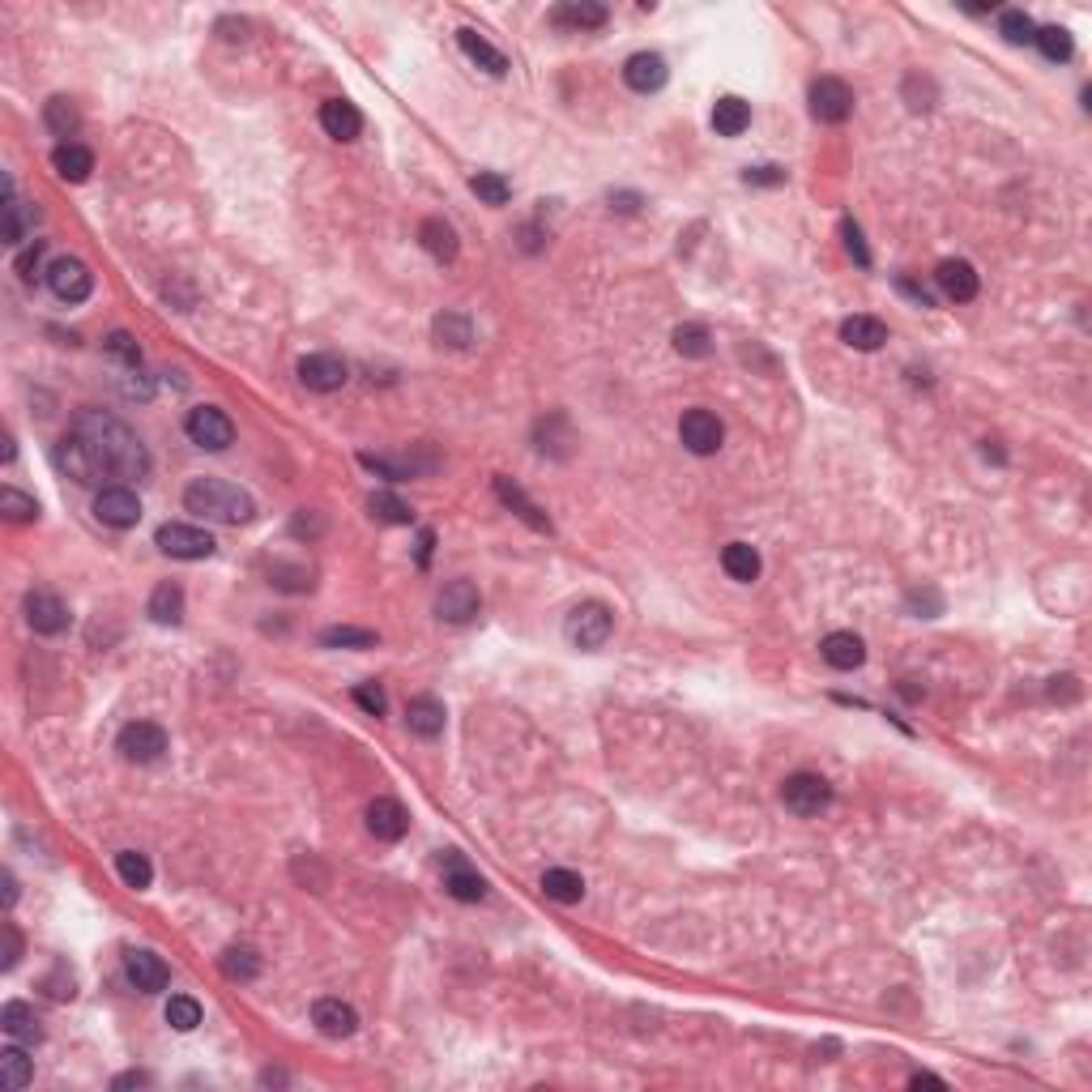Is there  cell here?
Here are the masks:
<instances>
[{
    "label": "cell",
    "mask_w": 1092,
    "mask_h": 1092,
    "mask_svg": "<svg viewBox=\"0 0 1092 1092\" xmlns=\"http://www.w3.org/2000/svg\"><path fill=\"white\" fill-rule=\"evenodd\" d=\"M52 461H56V470H60V474H68L73 482H82V487H94V482H99V474H94V466H90V453L82 448V440H78L73 431L56 440Z\"/></svg>",
    "instance_id": "cell-16"
},
{
    "label": "cell",
    "mask_w": 1092,
    "mask_h": 1092,
    "mask_svg": "<svg viewBox=\"0 0 1092 1092\" xmlns=\"http://www.w3.org/2000/svg\"><path fill=\"white\" fill-rule=\"evenodd\" d=\"M747 125H751V103H743L739 94H725V99L713 103L717 137H739V133H747Z\"/></svg>",
    "instance_id": "cell-30"
},
{
    "label": "cell",
    "mask_w": 1092,
    "mask_h": 1092,
    "mask_svg": "<svg viewBox=\"0 0 1092 1092\" xmlns=\"http://www.w3.org/2000/svg\"><path fill=\"white\" fill-rule=\"evenodd\" d=\"M94 517L111 529H133L141 521V500L129 487H103L94 495Z\"/></svg>",
    "instance_id": "cell-11"
},
{
    "label": "cell",
    "mask_w": 1092,
    "mask_h": 1092,
    "mask_svg": "<svg viewBox=\"0 0 1092 1092\" xmlns=\"http://www.w3.org/2000/svg\"><path fill=\"white\" fill-rule=\"evenodd\" d=\"M410 828V815L406 807L397 803V798H376V803L368 807V833L376 841H401Z\"/></svg>",
    "instance_id": "cell-18"
},
{
    "label": "cell",
    "mask_w": 1092,
    "mask_h": 1092,
    "mask_svg": "<svg viewBox=\"0 0 1092 1092\" xmlns=\"http://www.w3.org/2000/svg\"><path fill=\"white\" fill-rule=\"evenodd\" d=\"M542 892H547V901H560V905H576L580 896H585V880L576 875V870H564V866H555L542 875Z\"/></svg>",
    "instance_id": "cell-35"
},
{
    "label": "cell",
    "mask_w": 1092,
    "mask_h": 1092,
    "mask_svg": "<svg viewBox=\"0 0 1092 1092\" xmlns=\"http://www.w3.org/2000/svg\"><path fill=\"white\" fill-rule=\"evenodd\" d=\"M935 282H939L943 295L956 299V303H968V299L978 295V286H982L978 282V270L968 260H943L939 270H935Z\"/></svg>",
    "instance_id": "cell-20"
},
{
    "label": "cell",
    "mask_w": 1092,
    "mask_h": 1092,
    "mask_svg": "<svg viewBox=\"0 0 1092 1092\" xmlns=\"http://www.w3.org/2000/svg\"><path fill=\"white\" fill-rule=\"evenodd\" d=\"M43 125L60 137V145H68V137L78 133V125H82V115H78V107H73V99L56 94V99L43 103Z\"/></svg>",
    "instance_id": "cell-34"
},
{
    "label": "cell",
    "mask_w": 1092,
    "mask_h": 1092,
    "mask_svg": "<svg viewBox=\"0 0 1092 1092\" xmlns=\"http://www.w3.org/2000/svg\"><path fill=\"white\" fill-rule=\"evenodd\" d=\"M141 1084H150V1076L145 1072H125V1076H115L111 1088H141Z\"/></svg>",
    "instance_id": "cell-59"
},
{
    "label": "cell",
    "mask_w": 1092,
    "mask_h": 1092,
    "mask_svg": "<svg viewBox=\"0 0 1092 1092\" xmlns=\"http://www.w3.org/2000/svg\"><path fill=\"white\" fill-rule=\"evenodd\" d=\"M103 350H107L111 359H120V363H125V372H133V368H141V346L133 342V337H129L125 329H115V333H107V342H103Z\"/></svg>",
    "instance_id": "cell-50"
},
{
    "label": "cell",
    "mask_w": 1092,
    "mask_h": 1092,
    "mask_svg": "<svg viewBox=\"0 0 1092 1092\" xmlns=\"http://www.w3.org/2000/svg\"><path fill=\"white\" fill-rule=\"evenodd\" d=\"M184 508L218 525H244L256 517V504L248 491H239L227 478H192L184 487Z\"/></svg>",
    "instance_id": "cell-2"
},
{
    "label": "cell",
    "mask_w": 1092,
    "mask_h": 1092,
    "mask_svg": "<svg viewBox=\"0 0 1092 1092\" xmlns=\"http://www.w3.org/2000/svg\"><path fill=\"white\" fill-rule=\"evenodd\" d=\"M615 201H619V209H636V205H640V197H636V192H623V197H611V205H615Z\"/></svg>",
    "instance_id": "cell-62"
},
{
    "label": "cell",
    "mask_w": 1092,
    "mask_h": 1092,
    "mask_svg": "<svg viewBox=\"0 0 1092 1092\" xmlns=\"http://www.w3.org/2000/svg\"><path fill=\"white\" fill-rule=\"evenodd\" d=\"M312 1025H317L325 1037H350L359 1029V1011L342 999H317L312 1003Z\"/></svg>",
    "instance_id": "cell-19"
},
{
    "label": "cell",
    "mask_w": 1092,
    "mask_h": 1092,
    "mask_svg": "<svg viewBox=\"0 0 1092 1092\" xmlns=\"http://www.w3.org/2000/svg\"><path fill=\"white\" fill-rule=\"evenodd\" d=\"M909 1084H913V1088H921V1084H935V1088H943V1080H939V1076H927V1072H921V1076H913Z\"/></svg>",
    "instance_id": "cell-63"
},
{
    "label": "cell",
    "mask_w": 1092,
    "mask_h": 1092,
    "mask_svg": "<svg viewBox=\"0 0 1092 1092\" xmlns=\"http://www.w3.org/2000/svg\"><path fill=\"white\" fill-rule=\"evenodd\" d=\"M807 99H811V115L819 125H845V120L854 115V90L841 78H815Z\"/></svg>",
    "instance_id": "cell-8"
},
{
    "label": "cell",
    "mask_w": 1092,
    "mask_h": 1092,
    "mask_svg": "<svg viewBox=\"0 0 1092 1092\" xmlns=\"http://www.w3.org/2000/svg\"><path fill=\"white\" fill-rule=\"evenodd\" d=\"M1033 43L1041 47V56H1046L1050 64H1066L1076 52V43H1072V31H1062V27H1041L1033 35Z\"/></svg>",
    "instance_id": "cell-42"
},
{
    "label": "cell",
    "mask_w": 1092,
    "mask_h": 1092,
    "mask_svg": "<svg viewBox=\"0 0 1092 1092\" xmlns=\"http://www.w3.org/2000/svg\"><path fill=\"white\" fill-rule=\"evenodd\" d=\"M0 1029L9 1033V1041H21V1046H39V1041H43L39 1015L27 1003H5V1007H0Z\"/></svg>",
    "instance_id": "cell-27"
},
{
    "label": "cell",
    "mask_w": 1092,
    "mask_h": 1092,
    "mask_svg": "<svg viewBox=\"0 0 1092 1092\" xmlns=\"http://www.w3.org/2000/svg\"><path fill=\"white\" fill-rule=\"evenodd\" d=\"M781 803H786V811L811 819V815H819L823 807L833 803V786L823 781L819 772H794V776H786V786H781Z\"/></svg>",
    "instance_id": "cell-5"
},
{
    "label": "cell",
    "mask_w": 1092,
    "mask_h": 1092,
    "mask_svg": "<svg viewBox=\"0 0 1092 1092\" xmlns=\"http://www.w3.org/2000/svg\"><path fill=\"white\" fill-rule=\"evenodd\" d=\"M721 568L730 580H739V585H751V580L760 576V551L747 547V542H730L721 551Z\"/></svg>",
    "instance_id": "cell-31"
},
{
    "label": "cell",
    "mask_w": 1092,
    "mask_h": 1092,
    "mask_svg": "<svg viewBox=\"0 0 1092 1092\" xmlns=\"http://www.w3.org/2000/svg\"><path fill=\"white\" fill-rule=\"evenodd\" d=\"M435 337H440V346H448V350H466L470 342H474V325L461 317V312H444V317H435Z\"/></svg>",
    "instance_id": "cell-38"
},
{
    "label": "cell",
    "mask_w": 1092,
    "mask_h": 1092,
    "mask_svg": "<svg viewBox=\"0 0 1092 1092\" xmlns=\"http://www.w3.org/2000/svg\"><path fill=\"white\" fill-rule=\"evenodd\" d=\"M444 705L435 696H415L406 705V725H410V734H419V739H440L444 734Z\"/></svg>",
    "instance_id": "cell-23"
},
{
    "label": "cell",
    "mask_w": 1092,
    "mask_h": 1092,
    "mask_svg": "<svg viewBox=\"0 0 1092 1092\" xmlns=\"http://www.w3.org/2000/svg\"><path fill=\"white\" fill-rule=\"evenodd\" d=\"M896 286H901V290H905V295H909L913 303H921V307H935V299H931V290H927V286H917L913 278H896Z\"/></svg>",
    "instance_id": "cell-57"
},
{
    "label": "cell",
    "mask_w": 1092,
    "mask_h": 1092,
    "mask_svg": "<svg viewBox=\"0 0 1092 1092\" xmlns=\"http://www.w3.org/2000/svg\"><path fill=\"white\" fill-rule=\"evenodd\" d=\"M666 78H670V68H666V60H662L658 52H636L632 60L623 64V82L632 86L636 94H653V90H662V86H666Z\"/></svg>",
    "instance_id": "cell-17"
},
{
    "label": "cell",
    "mask_w": 1092,
    "mask_h": 1092,
    "mask_svg": "<svg viewBox=\"0 0 1092 1092\" xmlns=\"http://www.w3.org/2000/svg\"><path fill=\"white\" fill-rule=\"evenodd\" d=\"M478 611H482V598L470 580H448V585L435 594V615L444 623H470V619H478Z\"/></svg>",
    "instance_id": "cell-12"
},
{
    "label": "cell",
    "mask_w": 1092,
    "mask_h": 1092,
    "mask_svg": "<svg viewBox=\"0 0 1092 1092\" xmlns=\"http://www.w3.org/2000/svg\"><path fill=\"white\" fill-rule=\"evenodd\" d=\"M606 5H598V0H564V5H555L551 9V21L555 27H568V31H598L606 27Z\"/></svg>",
    "instance_id": "cell-22"
},
{
    "label": "cell",
    "mask_w": 1092,
    "mask_h": 1092,
    "mask_svg": "<svg viewBox=\"0 0 1092 1092\" xmlns=\"http://www.w3.org/2000/svg\"><path fill=\"white\" fill-rule=\"evenodd\" d=\"M444 888H448L453 901H466V905H478L482 896H487V880H482L461 854L444 858Z\"/></svg>",
    "instance_id": "cell-14"
},
{
    "label": "cell",
    "mask_w": 1092,
    "mask_h": 1092,
    "mask_svg": "<svg viewBox=\"0 0 1092 1092\" xmlns=\"http://www.w3.org/2000/svg\"><path fill=\"white\" fill-rule=\"evenodd\" d=\"M223 974H227L231 982H252V978L260 974V960H256L252 948H227V952H223Z\"/></svg>",
    "instance_id": "cell-46"
},
{
    "label": "cell",
    "mask_w": 1092,
    "mask_h": 1092,
    "mask_svg": "<svg viewBox=\"0 0 1092 1092\" xmlns=\"http://www.w3.org/2000/svg\"><path fill=\"white\" fill-rule=\"evenodd\" d=\"M841 235H845V248H849V256H854V260L862 265V270H866V265H870V252H866L862 227L854 223V218H845V223H841Z\"/></svg>",
    "instance_id": "cell-51"
},
{
    "label": "cell",
    "mask_w": 1092,
    "mask_h": 1092,
    "mask_svg": "<svg viewBox=\"0 0 1092 1092\" xmlns=\"http://www.w3.org/2000/svg\"><path fill=\"white\" fill-rule=\"evenodd\" d=\"M819 658L828 662L833 670H858L866 662V645L854 632H828L819 645Z\"/></svg>",
    "instance_id": "cell-24"
},
{
    "label": "cell",
    "mask_w": 1092,
    "mask_h": 1092,
    "mask_svg": "<svg viewBox=\"0 0 1092 1092\" xmlns=\"http://www.w3.org/2000/svg\"><path fill=\"white\" fill-rule=\"evenodd\" d=\"M184 431H188V440H192V444H197V448H209V453H223V448H231V440H235V423L227 419V410H218V406H197V410H188Z\"/></svg>",
    "instance_id": "cell-4"
},
{
    "label": "cell",
    "mask_w": 1092,
    "mask_h": 1092,
    "mask_svg": "<svg viewBox=\"0 0 1092 1092\" xmlns=\"http://www.w3.org/2000/svg\"><path fill=\"white\" fill-rule=\"evenodd\" d=\"M150 619L154 623H180L184 619V589L176 580H162V585L150 594Z\"/></svg>",
    "instance_id": "cell-37"
},
{
    "label": "cell",
    "mask_w": 1092,
    "mask_h": 1092,
    "mask_svg": "<svg viewBox=\"0 0 1092 1092\" xmlns=\"http://www.w3.org/2000/svg\"><path fill=\"white\" fill-rule=\"evenodd\" d=\"M299 380L312 393H337L346 384V363L337 354H307L299 359Z\"/></svg>",
    "instance_id": "cell-13"
},
{
    "label": "cell",
    "mask_w": 1092,
    "mask_h": 1092,
    "mask_svg": "<svg viewBox=\"0 0 1092 1092\" xmlns=\"http://www.w3.org/2000/svg\"><path fill=\"white\" fill-rule=\"evenodd\" d=\"M1050 696H1054V700H1076V696H1080V678H1072V674L1050 678Z\"/></svg>",
    "instance_id": "cell-56"
},
{
    "label": "cell",
    "mask_w": 1092,
    "mask_h": 1092,
    "mask_svg": "<svg viewBox=\"0 0 1092 1092\" xmlns=\"http://www.w3.org/2000/svg\"><path fill=\"white\" fill-rule=\"evenodd\" d=\"M39 256H43V239H35V244L17 256V274H21V282H35V278H39Z\"/></svg>",
    "instance_id": "cell-54"
},
{
    "label": "cell",
    "mask_w": 1092,
    "mask_h": 1092,
    "mask_svg": "<svg viewBox=\"0 0 1092 1092\" xmlns=\"http://www.w3.org/2000/svg\"><path fill=\"white\" fill-rule=\"evenodd\" d=\"M743 180L747 184H760V188H776V184H786V172H781V167H747Z\"/></svg>",
    "instance_id": "cell-53"
},
{
    "label": "cell",
    "mask_w": 1092,
    "mask_h": 1092,
    "mask_svg": "<svg viewBox=\"0 0 1092 1092\" xmlns=\"http://www.w3.org/2000/svg\"><path fill=\"white\" fill-rule=\"evenodd\" d=\"M611 632H615V615L602 602H580L564 623V636L572 649H602L611 640Z\"/></svg>",
    "instance_id": "cell-3"
},
{
    "label": "cell",
    "mask_w": 1092,
    "mask_h": 1092,
    "mask_svg": "<svg viewBox=\"0 0 1092 1092\" xmlns=\"http://www.w3.org/2000/svg\"><path fill=\"white\" fill-rule=\"evenodd\" d=\"M674 350L683 359H709L713 354V333L705 325H678L674 329Z\"/></svg>",
    "instance_id": "cell-43"
},
{
    "label": "cell",
    "mask_w": 1092,
    "mask_h": 1092,
    "mask_svg": "<svg viewBox=\"0 0 1092 1092\" xmlns=\"http://www.w3.org/2000/svg\"><path fill=\"white\" fill-rule=\"evenodd\" d=\"M167 1025L176 1033H192L201 1025V1003L188 999V994H172V1003H167Z\"/></svg>",
    "instance_id": "cell-45"
},
{
    "label": "cell",
    "mask_w": 1092,
    "mask_h": 1092,
    "mask_svg": "<svg viewBox=\"0 0 1092 1092\" xmlns=\"http://www.w3.org/2000/svg\"><path fill=\"white\" fill-rule=\"evenodd\" d=\"M321 129H325L333 141H354L359 129H363V115H359V107L346 103V99H329V103H321Z\"/></svg>",
    "instance_id": "cell-25"
},
{
    "label": "cell",
    "mask_w": 1092,
    "mask_h": 1092,
    "mask_svg": "<svg viewBox=\"0 0 1092 1092\" xmlns=\"http://www.w3.org/2000/svg\"><path fill=\"white\" fill-rule=\"evenodd\" d=\"M841 342L854 350H880L888 342V325L880 317H849L841 325Z\"/></svg>",
    "instance_id": "cell-28"
},
{
    "label": "cell",
    "mask_w": 1092,
    "mask_h": 1092,
    "mask_svg": "<svg viewBox=\"0 0 1092 1092\" xmlns=\"http://www.w3.org/2000/svg\"><path fill=\"white\" fill-rule=\"evenodd\" d=\"M368 508H372L376 521H388V525H406L410 517H415V513H410V504H401L397 495H388V491H376L368 500Z\"/></svg>",
    "instance_id": "cell-49"
},
{
    "label": "cell",
    "mask_w": 1092,
    "mask_h": 1092,
    "mask_svg": "<svg viewBox=\"0 0 1092 1092\" xmlns=\"http://www.w3.org/2000/svg\"><path fill=\"white\" fill-rule=\"evenodd\" d=\"M419 239H423V248L440 260V265H448V260H457V231L444 223V218H427V223L419 227Z\"/></svg>",
    "instance_id": "cell-32"
},
{
    "label": "cell",
    "mask_w": 1092,
    "mask_h": 1092,
    "mask_svg": "<svg viewBox=\"0 0 1092 1092\" xmlns=\"http://www.w3.org/2000/svg\"><path fill=\"white\" fill-rule=\"evenodd\" d=\"M5 939H9V952H5V968H13V964H17V956H21V939H17V931H13V927H5Z\"/></svg>",
    "instance_id": "cell-58"
},
{
    "label": "cell",
    "mask_w": 1092,
    "mask_h": 1092,
    "mask_svg": "<svg viewBox=\"0 0 1092 1092\" xmlns=\"http://www.w3.org/2000/svg\"><path fill=\"white\" fill-rule=\"evenodd\" d=\"M47 286H52V295L60 303H86L90 290H94V274L78 256H56L52 265H47Z\"/></svg>",
    "instance_id": "cell-9"
},
{
    "label": "cell",
    "mask_w": 1092,
    "mask_h": 1092,
    "mask_svg": "<svg viewBox=\"0 0 1092 1092\" xmlns=\"http://www.w3.org/2000/svg\"><path fill=\"white\" fill-rule=\"evenodd\" d=\"M0 513H5L9 521H35V517H39V504H35V495H27V491L5 487V491H0Z\"/></svg>",
    "instance_id": "cell-48"
},
{
    "label": "cell",
    "mask_w": 1092,
    "mask_h": 1092,
    "mask_svg": "<svg viewBox=\"0 0 1092 1092\" xmlns=\"http://www.w3.org/2000/svg\"><path fill=\"white\" fill-rule=\"evenodd\" d=\"M0 1072H5V1088H9V1092H17V1088H27V1084H31V1072H35V1066H31L27 1046H21V1041H17V1046H5V1050H0Z\"/></svg>",
    "instance_id": "cell-40"
},
{
    "label": "cell",
    "mask_w": 1092,
    "mask_h": 1092,
    "mask_svg": "<svg viewBox=\"0 0 1092 1092\" xmlns=\"http://www.w3.org/2000/svg\"><path fill=\"white\" fill-rule=\"evenodd\" d=\"M470 192L478 201H487V205H508V197H513V184H508L500 172H478L470 180Z\"/></svg>",
    "instance_id": "cell-44"
},
{
    "label": "cell",
    "mask_w": 1092,
    "mask_h": 1092,
    "mask_svg": "<svg viewBox=\"0 0 1092 1092\" xmlns=\"http://www.w3.org/2000/svg\"><path fill=\"white\" fill-rule=\"evenodd\" d=\"M27 623L43 636H56V632L68 627V606L56 594L35 589V594H27Z\"/></svg>",
    "instance_id": "cell-15"
},
{
    "label": "cell",
    "mask_w": 1092,
    "mask_h": 1092,
    "mask_svg": "<svg viewBox=\"0 0 1092 1092\" xmlns=\"http://www.w3.org/2000/svg\"><path fill=\"white\" fill-rule=\"evenodd\" d=\"M154 542H158L162 555H172V560H209L213 547H218V542H213V533H205V529H197V525H180V521L158 525Z\"/></svg>",
    "instance_id": "cell-6"
},
{
    "label": "cell",
    "mask_w": 1092,
    "mask_h": 1092,
    "mask_svg": "<svg viewBox=\"0 0 1092 1092\" xmlns=\"http://www.w3.org/2000/svg\"><path fill=\"white\" fill-rule=\"evenodd\" d=\"M125 974L141 994H158L167 982H172V968H167L154 952H129L125 956Z\"/></svg>",
    "instance_id": "cell-21"
},
{
    "label": "cell",
    "mask_w": 1092,
    "mask_h": 1092,
    "mask_svg": "<svg viewBox=\"0 0 1092 1092\" xmlns=\"http://www.w3.org/2000/svg\"><path fill=\"white\" fill-rule=\"evenodd\" d=\"M73 435H78L82 448L90 453V466L99 474V482L150 474V453L137 440V431L111 415H103V410H82V415L73 419Z\"/></svg>",
    "instance_id": "cell-1"
},
{
    "label": "cell",
    "mask_w": 1092,
    "mask_h": 1092,
    "mask_svg": "<svg viewBox=\"0 0 1092 1092\" xmlns=\"http://www.w3.org/2000/svg\"><path fill=\"white\" fill-rule=\"evenodd\" d=\"M115 751L125 760H133V764H154V760H162V751H167V730L158 721H129L125 730H120V739H115Z\"/></svg>",
    "instance_id": "cell-7"
},
{
    "label": "cell",
    "mask_w": 1092,
    "mask_h": 1092,
    "mask_svg": "<svg viewBox=\"0 0 1092 1092\" xmlns=\"http://www.w3.org/2000/svg\"><path fill=\"white\" fill-rule=\"evenodd\" d=\"M431 542H435V533L423 529V533H419V568H427V560H431Z\"/></svg>",
    "instance_id": "cell-60"
},
{
    "label": "cell",
    "mask_w": 1092,
    "mask_h": 1092,
    "mask_svg": "<svg viewBox=\"0 0 1092 1092\" xmlns=\"http://www.w3.org/2000/svg\"><path fill=\"white\" fill-rule=\"evenodd\" d=\"M0 884H5V905H13V901H17V880L5 870V875H0Z\"/></svg>",
    "instance_id": "cell-61"
},
{
    "label": "cell",
    "mask_w": 1092,
    "mask_h": 1092,
    "mask_svg": "<svg viewBox=\"0 0 1092 1092\" xmlns=\"http://www.w3.org/2000/svg\"><path fill=\"white\" fill-rule=\"evenodd\" d=\"M43 990L52 994V999H73V974H68L64 964H56V974L43 982Z\"/></svg>",
    "instance_id": "cell-55"
},
{
    "label": "cell",
    "mask_w": 1092,
    "mask_h": 1092,
    "mask_svg": "<svg viewBox=\"0 0 1092 1092\" xmlns=\"http://www.w3.org/2000/svg\"><path fill=\"white\" fill-rule=\"evenodd\" d=\"M52 167H56V176H60V180H68V184H82V180H90V172H94V154L86 150V145L68 141V145H56Z\"/></svg>",
    "instance_id": "cell-29"
},
{
    "label": "cell",
    "mask_w": 1092,
    "mask_h": 1092,
    "mask_svg": "<svg viewBox=\"0 0 1092 1092\" xmlns=\"http://www.w3.org/2000/svg\"><path fill=\"white\" fill-rule=\"evenodd\" d=\"M321 645H325V649H376L380 636L368 632V627L337 623V627H325V632H321Z\"/></svg>",
    "instance_id": "cell-39"
},
{
    "label": "cell",
    "mask_w": 1092,
    "mask_h": 1092,
    "mask_svg": "<svg viewBox=\"0 0 1092 1092\" xmlns=\"http://www.w3.org/2000/svg\"><path fill=\"white\" fill-rule=\"evenodd\" d=\"M457 43H461V52H466L482 73H491V78H504V73H508V56L495 52V47H491L487 39H482L478 31L461 27V31H457Z\"/></svg>",
    "instance_id": "cell-26"
},
{
    "label": "cell",
    "mask_w": 1092,
    "mask_h": 1092,
    "mask_svg": "<svg viewBox=\"0 0 1092 1092\" xmlns=\"http://www.w3.org/2000/svg\"><path fill=\"white\" fill-rule=\"evenodd\" d=\"M115 870H120V880H125L129 888H150V880H154V866H150V858L145 854H137V849H120L115 854Z\"/></svg>",
    "instance_id": "cell-41"
},
{
    "label": "cell",
    "mask_w": 1092,
    "mask_h": 1092,
    "mask_svg": "<svg viewBox=\"0 0 1092 1092\" xmlns=\"http://www.w3.org/2000/svg\"><path fill=\"white\" fill-rule=\"evenodd\" d=\"M678 440H683V448L696 457H713L725 440V427L717 415H709V410H687V415L678 419Z\"/></svg>",
    "instance_id": "cell-10"
},
{
    "label": "cell",
    "mask_w": 1092,
    "mask_h": 1092,
    "mask_svg": "<svg viewBox=\"0 0 1092 1092\" xmlns=\"http://www.w3.org/2000/svg\"><path fill=\"white\" fill-rule=\"evenodd\" d=\"M495 495H500V500H504L508 508H513L517 517H525V521L533 525V529H551V521L542 517V508L533 504V500H529V495H525V491L517 487V482H508V478H495Z\"/></svg>",
    "instance_id": "cell-36"
},
{
    "label": "cell",
    "mask_w": 1092,
    "mask_h": 1092,
    "mask_svg": "<svg viewBox=\"0 0 1092 1092\" xmlns=\"http://www.w3.org/2000/svg\"><path fill=\"white\" fill-rule=\"evenodd\" d=\"M5 227H0V235H5V244H27L31 239V213H27V205L17 201V192H13V180H5Z\"/></svg>",
    "instance_id": "cell-33"
},
{
    "label": "cell",
    "mask_w": 1092,
    "mask_h": 1092,
    "mask_svg": "<svg viewBox=\"0 0 1092 1092\" xmlns=\"http://www.w3.org/2000/svg\"><path fill=\"white\" fill-rule=\"evenodd\" d=\"M354 700H359V709H363V713H372V717L384 713V692H380L376 683H359V687H354Z\"/></svg>",
    "instance_id": "cell-52"
},
{
    "label": "cell",
    "mask_w": 1092,
    "mask_h": 1092,
    "mask_svg": "<svg viewBox=\"0 0 1092 1092\" xmlns=\"http://www.w3.org/2000/svg\"><path fill=\"white\" fill-rule=\"evenodd\" d=\"M999 35H1003L1007 43H1015V47H1025V43H1033L1037 27H1033V17H1029L1025 9H1003V17H999Z\"/></svg>",
    "instance_id": "cell-47"
}]
</instances>
